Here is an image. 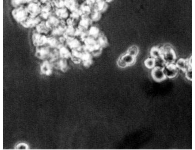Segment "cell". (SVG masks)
Instances as JSON below:
<instances>
[{
	"mask_svg": "<svg viewBox=\"0 0 195 150\" xmlns=\"http://www.w3.org/2000/svg\"><path fill=\"white\" fill-rule=\"evenodd\" d=\"M162 57L167 64H173L176 59L174 50L170 46H164L161 48Z\"/></svg>",
	"mask_w": 195,
	"mask_h": 150,
	"instance_id": "cell-1",
	"label": "cell"
},
{
	"mask_svg": "<svg viewBox=\"0 0 195 150\" xmlns=\"http://www.w3.org/2000/svg\"><path fill=\"white\" fill-rule=\"evenodd\" d=\"M11 14L14 19L20 23L29 15L26 7L23 6L14 8L12 11Z\"/></svg>",
	"mask_w": 195,
	"mask_h": 150,
	"instance_id": "cell-2",
	"label": "cell"
},
{
	"mask_svg": "<svg viewBox=\"0 0 195 150\" xmlns=\"http://www.w3.org/2000/svg\"><path fill=\"white\" fill-rule=\"evenodd\" d=\"M135 57L126 53L119 58L118 62V65L123 68L132 65L135 62Z\"/></svg>",
	"mask_w": 195,
	"mask_h": 150,
	"instance_id": "cell-3",
	"label": "cell"
},
{
	"mask_svg": "<svg viewBox=\"0 0 195 150\" xmlns=\"http://www.w3.org/2000/svg\"><path fill=\"white\" fill-rule=\"evenodd\" d=\"M41 22L38 16L35 17L29 15L20 23L26 28L36 27Z\"/></svg>",
	"mask_w": 195,
	"mask_h": 150,
	"instance_id": "cell-4",
	"label": "cell"
},
{
	"mask_svg": "<svg viewBox=\"0 0 195 150\" xmlns=\"http://www.w3.org/2000/svg\"><path fill=\"white\" fill-rule=\"evenodd\" d=\"M178 68L173 64H167L163 69L166 77L172 78L176 76L178 72Z\"/></svg>",
	"mask_w": 195,
	"mask_h": 150,
	"instance_id": "cell-5",
	"label": "cell"
},
{
	"mask_svg": "<svg viewBox=\"0 0 195 150\" xmlns=\"http://www.w3.org/2000/svg\"><path fill=\"white\" fill-rule=\"evenodd\" d=\"M26 8L29 15L33 16H38L41 11L40 4L37 2L28 5Z\"/></svg>",
	"mask_w": 195,
	"mask_h": 150,
	"instance_id": "cell-6",
	"label": "cell"
},
{
	"mask_svg": "<svg viewBox=\"0 0 195 150\" xmlns=\"http://www.w3.org/2000/svg\"><path fill=\"white\" fill-rule=\"evenodd\" d=\"M151 76L154 80L158 82L164 80L167 78L163 69L156 67H154L152 69Z\"/></svg>",
	"mask_w": 195,
	"mask_h": 150,
	"instance_id": "cell-7",
	"label": "cell"
},
{
	"mask_svg": "<svg viewBox=\"0 0 195 150\" xmlns=\"http://www.w3.org/2000/svg\"><path fill=\"white\" fill-rule=\"evenodd\" d=\"M67 44L69 48L72 50H82L83 46L80 41L78 38H75L67 39L66 40Z\"/></svg>",
	"mask_w": 195,
	"mask_h": 150,
	"instance_id": "cell-8",
	"label": "cell"
},
{
	"mask_svg": "<svg viewBox=\"0 0 195 150\" xmlns=\"http://www.w3.org/2000/svg\"><path fill=\"white\" fill-rule=\"evenodd\" d=\"M47 39L44 35L39 33H35L32 36L33 44L36 46L43 45L47 43Z\"/></svg>",
	"mask_w": 195,
	"mask_h": 150,
	"instance_id": "cell-9",
	"label": "cell"
},
{
	"mask_svg": "<svg viewBox=\"0 0 195 150\" xmlns=\"http://www.w3.org/2000/svg\"><path fill=\"white\" fill-rule=\"evenodd\" d=\"M82 51L78 50H72L70 59L74 63L78 64L82 62L83 52Z\"/></svg>",
	"mask_w": 195,
	"mask_h": 150,
	"instance_id": "cell-10",
	"label": "cell"
},
{
	"mask_svg": "<svg viewBox=\"0 0 195 150\" xmlns=\"http://www.w3.org/2000/svg\"><path fill=\"white\" fill-rule=\"evenodd\" d=\"M108 7L107 3L103 0H97L93 5V9L101 13L105 11Z\"/></svg>",
	"mask_w": 195,
	"mask_h": 150,
	"instance_id": "cell-11",
	"label": "cell"
},
{
	"mask_svg": "<svg viewBox=\"0 0 195 150\" xmlns=\"http://www.w3.org/2000/svg\"><path fill=\"white\" fill-rule=\"evenodd\" d=\"M55 14L56 17L61 21L67 20L69 17L67 9L65 7L56 8Z\"/></svg>",
	"mask_w": 195,
	"mask_h": 150,
	"instance_id": "cell-12",
	"label": "cell"
},
{
	"mask_svg": "<svg viewBox=\"0 0 195 150\" xmlns=\"http://www.w3.org/2000/svg\"><path fill=\"white\" fill-rule=\"evenodd\" d=\"M82 62L85 67H89L92 63V57L90 52L84 51L82 57Z\"/></svg>",
	"mask_w": 195,
	"mask_h": 150,
	"instance_id": "cell-13",
	"label": "cell"
},
{
	"mask_svg": "<svg viewBox=\"0 0 195 150\" xmlns=\"http://www.w3.org/2000/svg\"><path fill=\"white\" fill-rule=\"evenodd\" d=\"M50 53L49 49L48 47H43L36 49L35 55L39 58L43 59L50 56Z\"/></svg>",
	"mask_w": 195,
	"mask_h": 150,
	"instance_id": "cell-14",
	"label": "cell"
},
{
	"mask_svg": "<svg viewBox=\"0 0 195 150\" xmlns=\"http://www.w3.org/2000/svg\"><path fill=\"white\" fill-rule=\"evenodd\" d=\"M92 21L87 16H84L83 18L79 22L78 28L86 31L91 24Z\"/></svg>",
	"mask_w": 195,
	"mask_h": 150,
	"instance_id": "cell-15",
	"label": "cell"
},
{
	"mask_svg": "<svg viewBox=\"0 0 195 150\" xmlns=\"http://www.w3.org/2000/svg\"><path fill=\"white\" fill-rule=\"evenodd\" d=\"M52 65L48 61H45L40 67L41 71L43 74L47 76H50L52 73Z\"/></svg>",
	"mask_w": 195,
	"mask_h": 150,
	"instance_id": "cell-16",
	"label": "cell"
},
{
	"mask_svg": "<svg viewBox=\"0 0 195 150\" xmlns=\"http://www.w3.org/2000/svg\"><path fill=\"white\" fill-rule=\"evenodd\" d=\"M76 30V29H75L74 27L67 25L63 35V36L66 40L75 38Z\"/></svg>",
	"mask_w": 195,
	"mask_h": 150,
	"instance_id": "cell-17",
	"label": "cell"
},
{
	"mask_svg": "<svg viewBox=\"0 0 195 150\" xmlns=\"http://www.w3.org/2000/svg\"><path fill=\"white\" fill-rule=\"evenodd\" d=\"M175 65L178 69H180L184 72L190 66L188 59H184L183 58H181L178 59Z\"/></svg>",
	"mask_w": 195,
	"mask_h": 150,
	"instance_id": "cell-18",
	"label": "cell"
},
{
	"mask_svg": "<svg viewBox=\"0 0 195 150\" xmlns=\"http://www.w3.org/2000/svg\"><path fill=\"white\" fill-rule=\"evenodd\" d=\"M60 20L56 16H51L45 22L48 27L52 29L58 25Z\"/></svg>",
	"mask_w": 195,
	"mask_h": 150,
	"instance_id": "cell-19",
	"label": "cell"
},
{
	"mask_svg": "<svg viewBox=\"0 0 195 150\" xmlns=\"http://www.w3.org/2000/svg\"><path fill=\"white\" fill-rule=\"evenodd\" d=\"M36 27L37 31L40 33L46 34L50 30L47 25L45 22H41Z\"/></svg>",
	"mask_w": 195,
	"mask_h": 150,
	"instance_id": "cell-20",
	"label": "cell"
},
{
	"mask_svg": "<svg viewBox=\"0 0 195 150\" xmlns=\"http://www.w3.org/2000/svg\"><path fill=\"white\" fill-rule=\"evenodd\" d=\"M59 54L62 58L67 59L70 58L71 52L67 48L62 46L59 48Z\"/></svg>",
	"mask_w": 195,
	"mask_h": 150,
	"instance_id": "cell-21",
	"label": "cell"
},
{
	"mask_svg": "<svg viewBox=\"0 0 195 150\" xmlns=\"http://www.w3.org/2000/svg\"><path fill=\"white\" fill-rule=\"evenodd\" d=\"M47 43L52 47H57L59 49L62 46L56 39L52 37L47 38Z\"/></svg>",
	"mask_w": 195,
	"mask_h": 150,
	"instance_id": "cell-22",
	"label": "cell"
},
{
	"mask_svg": "<svg viewBox=\"0 0 195 150\" xmlns=\"http://www.w3.org/2000/svg\"><path fill=\"white\" fill-rule=\"evenodd\" d=\"M162 50L161 48L158 47H154L150 51V54L152 57L155 59L162 56Z\"/></svg>",
	"mask_w": 195,
	"mask_h": 150,
	"instance_id": "cell-23",
	"label": "cell"
},
{
	"mask_svg": "<svg viewBox=\"0 0 195 150\" xmlns=\"http://www.w3.org/2000/svg\"><path fill=\"white\" fill-rule=\"evenodd\" d=\"M65 6L67 9L71 11H74L77 7V4L75 0H65Z\"/></svg>",
	"mask_w": 195,
	"mask_h": 150,
	"instance_id": "cell-24",
	"label": "cell"
},
{
	"mask_svg": "<svg viewBox=\"0 0 195 150\" xmlns=\"http://www.w3.org/2000/svg\"><path fill=\"white\" fill-rule=\"evenodd\" d=\"M58 67L63 72L67 71L68 65L66 59L63 58L60 60L57 63Z\"/></svg>",
	"mask_w": 195,
	"mask_h": 150,
	"instance_id": "cell-25",
	"label": "cell"
},
{
	"mask_svg": "<svg viewBox=\"0 0 195 150\" xmlns=\"http://www.w3.org/2000/svg\"><path fill=\"white\" fill-rule=\"evenodd\" d=\"M167 64L162 56L155 59V67L163 69Z\"/></svg>",
	"mask_w": 195,
	"mask_h": 150,
	"instance_id": "cell-26",
	"label": "cell"
},
{
	"mask_svg": "<svg viewBox=\"0 0 195 150\" xmlns=\"http://www.w3.org/2000/svg\"><path fill=\"white\" fill-rule=\"evenodd\" d=\"M89 35L94 38H96L100 35L99 30L96 27H91L88 32Z\"/></svg>",
	"mask_w": 195,
	"mask_h": 150,
	"instance_id": "cell-27",
	"label": "cell"
},
{
	"mask_svg": "<svg viewBox=\"0 0 195 150\" xmlns=\"http://www.w3.org/2000/svg\"><path fill=\"white\" fill-rule=\"evenodd\" d=\"M41 11L51 12L53 6L50 2L40 4Z\"/></svg>",
	"mask_w": 195,
	"mask_h": 150,
	"instance_id": "cell-28",
	"label": "cell"
},
{
	"mask_svg": "<svg viewBox=\"0 0 195 150\" xmlns=\"http://www.w3.org/2000/svg\"><path fill=\"white\" fill-rule=\"evenodd\" d=\"M127 53L133 57H136L139 53V49L137 46H132L129 48Z\"/></svg>",
	"mask_w": 195,
	"mask_h": 150,
	"instance_id": "cell-29",
	"label": "cell"
},
{
	"mask_svg": "<svg viewBox=\"0 0 195 150\" xmlns=\"http://www.w3.org/2000/svg\"><path fill=\"white\" fill-rule=\"evenodd\" d=\"M91 18L92 20L94 21H97L101 18V13L99 11L93 9L91 13Z\"/></svg>",
	"mask_w": 195,
	"mask_h": 150,
	"instance_id": "cell-30",
	"label": "cell"
},
{
	"mask_svg": "<svg viewBox=\"0 0 195 150\" xmlns=\"http://www.w3.org/2000/svg\"><path fill=\"white\" fill-rule=\"evenodd\" d=\"M97 41L102 48L105 47L107 45L108 41L107 38L104 35H99Z\"/></svg>",
	"mask_w": 195,
	"mask_h": 150,
	"instance_id": "cell-31",
	"label": "cell"
},
{
	"mask_svg": "<svg viewBox=\"0 0 195 150\" xmlns=\"http://www.w3.org/2000/svg\"><path fill=\"white\" fill-rule=\"evenodd\" d=\"M144 64L148 68H154L155 66V59L152 57L147 59L145 61Z\"/></svg>",
	"mask_w": 195,
	"mask_h": 150,
	"instance_id": "cell-32",
	"label": "cell"
},
{
	"mask_svg": "<svg viewBox=\"0 0 195 150\" xmlns=\"http://www.w3.org/2000/svg\"><path fill=\"white\" fill-rule=\"evenodd\" d=\"M11 4L14 8L23 6V5L22 0H11Z\"/></svg>",
	"mask_w": 195,
	"mask_h": 150,
	"instance_id": "cell-33",
	"label": "cell"
},
{
	"mask_svg": "<svg viewBox=\"0 0 195 150\" xmlns=\"http://www.w3.org/2000/svg\"><path fill=\"white\" fill-rule=\"evenodd\" d=\"M192 66H190L185 71L186 78L190 81L192 80Z\"/></svg>",
	"mask_w": 195,
	"mask_h": 150,
	"instance_id": "cell-34",
	"label": "cell"
},
{
	"mask_svg": "<svg viewBox=\"0 0 195 150\" xmlns=\"http://www.w3.org/2000/svg\"><path fill=\"white\" fill-rule=\"evenodd\" d=\"M59 55V51H57L56 50H55L51 52H50L49 56L52 61H54L57 59Z\"/></svg>",
	"mask_w": 195,
	"mask_h": 150,
	"instance_id": "cell-35",
	"label": "cell"
},
{
	"mask_svg": "<svg viewBox=\"0 0 195 150\" xmlns=\"http://www.w3.org/2000/svg\"><path fill=\"white\" fill-rule=\"evenodd\" d=\"M36 0H22L23 3V5L27 4V5L35 2Z\"/></svg>",
	"mask_w": 195,
	"mask_h": 150,
	"instance_id": "cell-36",
	"label": "cell"
},
{
	"mask_svg": "<svg viewBox=\"0 0 195 150\" xmlns=\"http://www.w3.org/2000/svg\"><path fill=\"white\" fill-rule=\"evenodd\" d=\"M36 1L37 2L40 4L47 2H50V0H36Z\"/></svg>",
	"mask_w": 195,
	"mask_h": 150,
	"instance_id": "cell-37",
	"label": "cell"
},
{
	"mask_svg": "<svg viewBox=\"0 0 195 150\" xmlns=\"http://www.w3.org/2000/svg\"><path fill=\"white\" fill-rule=\"evenodd\" d=\"M105 2H110L112 1L113 0H103Z\"/></svg>",
	"mask_w": 195,
	"mask_h": 150,
	"instance_id": "cell-38",
	"label": "cell"
},
{
	"mask_svg": "<svg viewBox=\"0 0 195 150\" xmlns=\"http://www.w3.org/2000/svg\"></svg>",
	"mask_w": 195,
	"mask_h": 150,
	"instance_id": "cell-39",
	"label": "cell"
}]
</instances>
